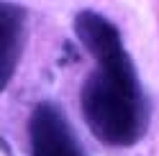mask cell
<instances>
[{
  "label": "cell",
  "instance_id": "cell-3",
  "mask_svg": "<svg viewBox=\"0 0 159 156\" xmlns=\"http://www.w3.org/2000/svg\"><path fill=\"white\" fill-rule=\"evenodd\" d=\"M26 21L28 13L18 3L0 5V87H8L11 77L18 67L26 44Z\"/></svg>",
  "mask_w": 159,
  "mask_h": 156
},
{
  "label": "cell",
  "instance_id": "cell-2",
  "mask_svg": "<svg viewBox=\"0 0 159 156\" xmlns=\"http://www.w3.org/2000/svg\"><path fill=\"white\" fill-rule=\"evenodd\" d=\"M31 156H85L75 128L57 102H39L28 120Z\"/></svg>",
  "mask_w": 159,
  "mask_h": 156
},
{
  "label": "cell",
  "instance_id": "cell-1",
  "mask_svg": "<svg viewBox=\"0 0 159 156\" xmlns=\"http://www.w3.org/2000/svg\"><path fill=\"white\" fill-rule=\"evenodd\" d=\"M75 33L98 64L80 92L87 128L108 146L126 149L139 143L149 128L152 108L118 28L100 13L82 11L75 18Z\"/></svg>",
  "mask_w": 159,
  "mask_h": 156
}]
</instances>
